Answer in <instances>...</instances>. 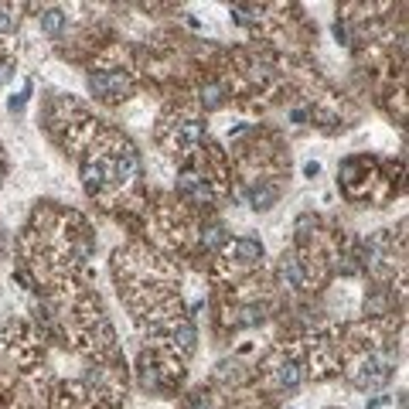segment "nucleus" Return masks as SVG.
Segmentation results:
<instances>
[{
  "label": "nucleus",
  "mask_w": 409,
  "mask_h": 409,
  "mask_svg": "<svg viewBox=\"0 0 409 409\" xmlns=\"http://www.w3.org/2000/svg\"><path fill=\"white\" fill-rule=\"evenodd\" d=\"M14 24H17V10H14V7H3V3H0V31H10Z\"/></svg>",
  "instance_id": "0eeeda50"
},
{
  "label": "nucleus",
  "mask_w": 409,
  "mask_h": 409,
  "mask_svg": "<svg viewBox=\"0 0 409 409\" xmlns=\"http://www.w3.org/2000/svg\"><path fill=\"white\" fill-rule=\"evenodd\" d=\"M202 103H204V110H218V106L225 103V89H222V85H204Z\"/></svg>",
  "instance_id": "39448f33"
},
{
  "label": "nucleus",
  "mask_w": 409,
  "mask_h": 409,
  "mask_svg": "<svg viewBox=\"0 0 409 409\" xmlns=\"http://www.w3.org/2000/svg\"><path fill=\"white\" fill-rule=\"evenodd\" d=\"M304 171H307V177H317V174H321V164H307Z\"/></svg>",
  "instance_id": "6e6552de"
},
{
  "label": "nucleus",
  "mask_w": 409,
  "mask_h": 409,
  "mask_svg": "<svg viewBox=\"0 0 409 409\" xmlns=\"http://www.w3.org/2000/svg\"><path fill=\"white\" fill-rule=\"evenodd\" d=\"M89 89H92V96H96V99L116 103V99H123V96H126L130 79L123 76L120 69H99V72H92V76H89Z\"/></svg>",
  "instance_id": "f257e3e1"
},
{
  "label": "nucleus",
  "mask_w": 409,
  "mask_h": 409,
  "mask_svg": "<svg viewBox=\"0 0 409 409\" xmlns=\"http://www.w3.org/2000/svg\"><path fill=\"white\" fill-rule=\"evenodd\" d=\"M65 21H69V14H65V10H58V7L41 10V17H38L41 31H44L48 38H58V35H62V28H65Z\"/></svg>",
  "instance_id": "7ed1b4c3"
},
{
  "label": "nucleus",
  "mask_w": 409,
  "mask_h": 409,
  "mask_svg": "<svg viewBox=\"0 0 409 409\" xmlns=\"http://www.w3.org/2000/svg\"><path fill=\"white\" fill-rule=\"evenodd\" d=\"M202 245L204 249H218V245H225V229L222 225H208L202 232Z\"/></svg>",
  "instance_id": "423d86ee"
},
{
  "label": "nucleus",
  "mask_w": 409,
  "mask_h": 409,
  "mask_svg": "<svg viewBox=\"0 0 409 409\" xmlns=\"http://www.w3.org/2000/svg\"><path fill=\"white\" fill-rule=\"evenodd\" d=\"M232 256H236L243 266H252V263L263 259V243H259L256 236H243V239L232 243Z\"/></svg>",
  "instance_id": "f03ea898"
},
{
  "label": "nucleus",
  "mask_w": 409,
  "mask_h": 409,
  "mask_svg": "<svg viewBox=\"0 0 409 409\" xmlns=\"http://www.w3.org/2000/svg\"><path fill=\"white\" fill-rule=\"evenodd\" d=\"M280 284L290 286V290L304 286V266H300L293 256H284V259H280Z\"/></svg>",
  "instance_id": "20e7f679"
}]
</instances>
